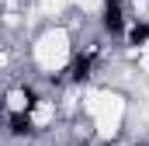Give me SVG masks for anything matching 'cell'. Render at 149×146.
<instances>
[{
    "label": "cell",
    "instance_id": "cell-1",
    "mask_svg": "<svg viewBox=\"0 0 149 146\" xmlns=\"http://www.w3.org/2000/svg\"><path fill=\"white\" fill-rule=\"evenodd\" d=\"M128 18H125V4L121 0H104L101 4V35L104 38H125Z\"/></svg>",
    "mask_w": 149,
    "mask_h": 146
},
{
    "label": "cell",
    "instance_id": "cell-2",
    "mask_svg": "<svg viewBox=\"0 0 149 146\" xmlns=\"http://www.w3.org/2000/svg\"><path fill=\"white\" fill-rule=\"evenodd\" d=\"M97 70V49H87V52H76L73 63L66 66V80L70 84H90Z\"/></svg>",
    "mask_w": 149,
    "mask_h": 146
},
{
    "label": "cell",
    "instance_id": "cell-3",
    "mask_svg": "<svg viewBox=\"0 0 149 146\" xmlns=\"http://www.w3.org/2000/svg\"><path fill=\"white\" fill-rule=\"evenodd\" d=\"M7 136L10 139H35L38 136V125H35V118H31V111H14L10 118H7Z\"/></svg>",
    "mask_w": 149,
    "mask_h": 146
},
{
    "label": "cell",
    "instance_id": "cell-4",
    "mask_svg": "<svg viewBox=\"0 0 149 146\" xmlns=\"http://www.w3.org/2000/svg\"><path fill=\"white\" fill-rule=\"evenodd\" d=\"M125 45L139 49V45H149V18H139L125 28Z\"/></svg>",
    "mask_w": 149,
    "mask_h": 146
},
{
    "label": "cell",
    "instance_id": "cell-5",
    "mask_svg": "<svg viewBox=\"0 0 149 146\" xmlns=\"http://www.w3.org/2000/svg\"><path fill=\"white\" fill-rule=\"evenodd\" d=\"M38 105H42V94H38V87L24 84V87H21V108H24V111H35Z\"/></svg>",
    "mask_w": 149,
    "mask_h": 146
},
{
    "label": "cell",
    "instance_id": "cell-6",
    "mask_svg": "<svg viewBox=\"0 0 149 146\" xmlns=\"http://www.w3.org/2000/svg\"><path fill=\"white\" fill-rule=\"evenodd\" d=\"M135 146H149V143H135Z\"/></svg>",
    "mask_w": 149,
    "mask_h": 146
},
{
    "label": "cell",
    "instance_id": "cell-7",
    "mask_svg": "<svg viewBox=\"0 0 149 146\" xmlns=\"http://www.w3.org/2000/svg\"><path fill=\"white\" fill-rule=\"evenodd\" d=\"M80 146H90V143H80Z\"/></svg>",
    "mask_w": 149,
    "mask_h": 146
},
{
    "label": "cell",
    "instance_id": "cell-8",
    "mask_svg": "<svg viewBox=\"0 0 149 146\" xmlns=\"http://www.w3.org/2000/svg\"><path fill=\"white\" fill-rule=\"evenodd\" d=\"M104 146H108V143H104Z\"/></svg>",
    "mask_w": 149,
    "mask_h": 146
}]
</instances>
